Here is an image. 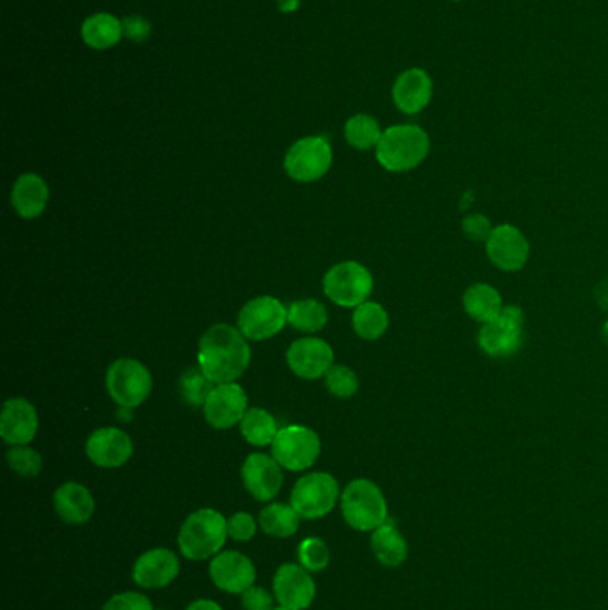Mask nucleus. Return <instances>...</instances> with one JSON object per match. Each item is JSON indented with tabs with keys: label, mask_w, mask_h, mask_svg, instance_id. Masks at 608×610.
Instances as JSON below:
<instances>
[{
	"label": "nucleus",
	"mask_w": 608,
	"mask_h": 610,
	"mask_svg": "<svg viewBox=\"0 0 608 610\" xmlns=\"http://www.w3.org/2000/svg\"><path fill=\"white\" fill-rule=\"evenodd\" d=\"M493 223L485 215L475 213V215H469L464 218L462 222V231L468 236L469 240L473 241H487V238L491 236L493 232Z\"/></svg>",
	"instance_id": "38"
},
{
	"label": "nucleus",
	"mask_w": 608,
	"mask_h": 610,
	"mask_svg": "<svg viewBox=\"0 0 608 610\" xmlns=\"http://www.w3.org/2000/svg\"><path fill=\"white\" fill-rule=\"evenodd\" d=\"M182 398L184 402H188L191 407L206 404L207 396L211 395L214 389V382L207 379L206 373L198 368H189L182 373L181 382H179Z\"/></svg>",
	"instance_id": "32"
},
{
	"label": "nucleus",
	"mask_w": 608,
	"mask_h": 610,
	"mask_svg": "<svg viewBox=\"0 0 608 610\" xmlns=\"http://www.w3.org/2000/svg\"><path fill=\"white\" fill-rule=\"evenodd\" d=\"M227 530H229V537H232L234 541L238 543H247L257 532V523H255L254 516L248 514V512H236L234 516L229 518L227 521Z\"/></svg>",
	"instance_id": "36"
},
{
	"label": "nucleus",
	"mask_w": 608,
	"mask_h": 610,
	"mask_svg": "<svg viewBox=\"0 0 608 610\" xmlns=\"http://www.w3.org/2000/svg\"><path fill=\"white\" fill-rule=\"evenodd\" d=\"M525 316L518 305H505L493 322L484 323L478 332V345L485 354L502 359L518 354L523 345Z\"/></svg>",
	"instance_id": "8"
},
{
	"label": "nucleus",
	"mask_w": 608,
	"mask_h": 610,
	"mask_svg": "<svg viewBox=\"0 0 608 610\" xmlns=\"http://www.w3.org/2000/svg\"><path fill=\"white\" fill-rule=\"evenodd\" d=\"M298 561L311 573H318L329 566L330 550L320 537H307L298 546Z\"/></svg>",
	"instance_id": "33"
},
{
	"label": "nucleus",
	"mask_w": 608,
	"mask_h": 610,
	"mask_svg": "<svg viewBox=\"0 0 608 610\" xmlns=\"http://www.w3.org/2000/svg\"><path fill=\"white\" fill-rule=\"evenodd\" d=\"M248 398L245 389L236 382L214 386L211 395L204 404L206 420L213 429H231L236 423H241L247 414Z\"/></svg>",
	"instance_id": "14"
},
{
	"label": "nucleus",
	"mask_w": 608,
	"mask_h": 610,
	"mask_svg": "<svg viewBox=\"0 0 608 610\" xmlns=\"http://www.w3.org/2000/svg\"><path fill=\"white\" fill-rule=\"evenodd\" d=\"M382 134L377 118L370 115L352 116L345 125L346 141L357 150L377 149Z\"/></svg>",
	"instance_id": "31"
},
{
	"label": "nucleus",
	"mask_w": 608,
	"mask_h": 610,
	"mask_svg": "<svg viewBox=\"0 0 608 610\" xmlns=\"http://www.w3.org/2000/svg\"><path fill=\"white\" fill-rule=\"evenodd\" d=\"M373 286L375 282L370 270L355 261H345L332 266L323 279L325 295L334 304L346 309H355L368 302Z\"/></svg>",
	"instance_id": "5"
},
{
	"label": "nucleus",
	"mask_w": 608,
	"mask_h": 610,
	"mask_svg": "<svg viewBox=\"0 0 608 610\" xmlns=\"http://www.w3.org/2000/svg\"><path fill=\"white\" fill-rule=\"evenodd\" d=\"M250 355L243 332L227 323H218L200 339L198 366L216 386L231 384L247 370Z\"/></svg>",
	"instance_id": "1"
},
{
	"label": "nucleus",
	"mask_w": 608,
	"mask_h": 610,
	"mask_svg": "<svg viewBox=\"0 0 608 610\" xmlns=\"http://www.w3.org/2000/svg\"><path fill=\"white\" fill-rule=\"evenodd\" d=\"M241 477L248 493L259 502H270L279 495L284 482L282 466L266 454L248 455L241 470Z\"/></svg>",
	"instance_id": "17"
},
{
	"label": "nucleus",
	"mask_w": 608,
	"mask_h": 610,
	"mask_svg": "<svg viewBox=\"0 0 608 610\" xmlns=\"http://www.w3.org/2000/svg\"><path fill=\"white\" fill-rule=\"evenodd\" d=\"M325 386L337 398H350L359 391V379L354 370L343 364H332L325 373Z\"/></svg>",
	"instance_id": "34"
},
{
	"label": "nucleus",
	"mask_w": 608,
	"mask_h": 610,
	"mask_svg": "<svg viewBox=\"0 0 608 610\" xmlns=\"http://www.w3.org/2000/svg\"><path fill=\"white\" fill-rule=\"evenodd\" d=\"M38 432V413L25 398H11L0 418V436L13 446L29 445Z\"/></svg>",
	"instance_id": "20"
},
{
	"label": "nucleus",
	"mask_w": 608,
	"mask_h": 610,
	"mask_svg": "<svg viewBox=\"0 0 608 610\" xmlns=\"http://www.w3.org/2000/svg\"><path fill=\"white\" fill-rule=\"evenodd\" d=\"M273 610H291V609H286V607H282V605H280V607H277V609H273Z\"/></svg>",
	"instance_id": "42"
},
{
	"label": "nucleus",
	"mask_w": 608,
	"mask_h": 610,
	"mask_svg": "<svg viewBox=\"0 0 608 610\" xmlns=\"http://www.w3.org/2000/svg\"><path fill=\"white\" fill-rule=\"evenodd\" d=\"M209 575L214 586L225 593L243 594L254 586L257 571L254 562L250 561L247 555L229 550L214 555L209 566Z\"/></svg>",
	"instance_id": "15"
},
{
	"label": "nucleus",
	"mask_w": 608,
	"mask_h": 610,
	"mask_svg": "<svg viewBox=\"0 0 608 610\" xmlns=\"http://www.w3.org/2000/svg\"><path fill=\"white\" fill-rule=\"evenodd\" d=\"M329 322L327 307L318 300L293 302L288 309V323L300 332H318Z\"/></svg>",
	"instance_id": "30"
},
{
	"label": "nucleus",
	"mask_w": 608,
	"mask_h": 610,
	"mask_svg": "<svg viewBox=\"0 0 608 610\" xmlns=\"http://www.w3.org/2000/svg\"><path fill=\"white\" fill-rule=\"evenodd\" d=\"M455 2H461V0H455Z\"/></svg>",
	"instance_id": "44"
},
{
	"label": "nucleus",
	"mask_w": 608,
	"mask_h": 610,
	"mask_svg": "<svg viewBox=\"0 0 608 610\" xmlns=\"http://www.w3.org/2000/svg\"><path fill=\"white\" fill-rule=\"evenodd\" d=\"M131 437L124 430L106 429L95 430L86 443V455L90 461L99 468H120L132 457Z\"/></svg>",
	"instance_id": "19"
},
{
	"label": "nucleus",
	"mask_w": 608,
	"mask_h": 610,
	"mask_svg": "<svg viewBox=\"0 0 608 610\" xmlns=\"http://www.w3.org/2000/svg\"><path fill=\"white\" fill-rule=\"evenodd\" d=\"M302 564H282L273 577V593L277 602L291 610H305L313 605L316 586Z\"/></svg>",
	"instance_id": "13"
},
{
	"label": "nucleus",
	"mask_w": 608,
	"mask_h": 610,
	"mask_svg": "<svg viewBox=\"0 0 608 610\" xmlns=\"http://www.w3.org/2000/svg\"><path fill=\"white\" fill-rule=\"evenodd\" d=\"M81 36H83L84 43L91 49H111L124 38V24L115 15L97 13L84 20Z\"/></svg>",
	"instance_id": "26"
},
{
	"label": "nucleus",
	"mask_w": 608,
	"mask_h": 610,
	"mask_svg": "<svg viewBox=\"0 0 608 610\" xmlns=\"http://www.w3.org/2000/svg\"><path fill=\"white\" fill-rule=\"evenodd\" d=\"M181 562L168 548H154L138 557L132 569V578L143 589H163L179 575Z\"/></svg>",
	"instance_id": "18"
},
{
	"label": "nucleus",
	"mask_w": 608,
	"mask_h": 610,
	"mask_svg": "<svg viewBox=\"0 0 608 610\" xmlns=\"http://www.w3.org/2000/svg\"><path fill=\"white\" fill-rule=\"evenodd\" d=\"M122 24H124V36L127 40L136 43L147 42L152 27L145 18L127 17L122 20Z\"/></svg>",
	"instance_id": "40"
},
{
	"label": "nucleus",
	"mask_w": 608,
	"mask_h": 610,
	"mask_svg": "<svg viewBox=\"0 0 608 610\" xmlns=\"http://www.w3.org/2000/svg\"><path fill=\"white\" fill-rule=\"evenodd\" d=\"M54 507L59 518L68 525H83L95 512V500L86 487L66 482L54 493Z\"/></svg>",
	"instance_id": "22"
},
{
	"label": "nucleus",
	"mask_w": 608,
	"mask_h": 610,
	"mask_svg": "<svg viewBox=\"0 0 608 610\" xmlns=\"http://www.w3.org/2000/svg\"><path fill=\"white\" fill-rule=\"evenodd\" d=\"M352 325L359 338L375 341L386 334L389 314L377 302H364L359 307H355Z\"/></svg>",
	"instance_id": "28"
},
{
	"label": "nucleus",
	"mask_w": 608,
	"mask_h": 610,
	"mask_svg": "<svg viewBox=\"0 0 608 610\" xmlns=\"http://www.w3.org/2000/svg\"><path fill=\"white\" fill-rule=\"evenodd\" d=\"M104 610H154L147 596L140 593H120L107 600Z\"/></svg>",
	"instance_id": "37"
},
{
	"label": "nucleus",
	"mask_w": 608,
	"mask_h": 610,
	"mask_svg": "<svg viewBox=\"0 0 608 610\" xmlns=\"http://www.w3.org/2000/svg\"><path fill=\"white\" fill-rule=\"evenodd\" d=\"M462 305L469 318H473L475 322L482 323V325L496 320L505 307L500 291L485 282H477V284L469 286L464 291Z\"/></svg>",
	"instance_id": "25"
},
{
	"label": "nucleus",
	"mask_w": 608,
	"mask_h": 610,
	"mask_svg": "<svg viewBox=\"0 0 608 610\" xmlns=\"http://www.w3.org/2000/svg\"><path fill=\"white\" fill-rule=\"evenodd\" d=\"M288 364L300 379H320L334 364V350L320 338L296 339L288 350Z\"/></svg>",
	"instance_id": "16"
},
{
	"label": "nucleus",
	"mask_w": 608,
	"mask_h": 610,
	"mask_svg": "<svg viewBox=\"0 0 608 610\" xmlns=\"http://www.w3.org/2000/svg\"><path fill=\"white\" fill-rule=\"evenodd\" d=\"M222 512L200 509L189 514L179 532V548L189 561H206L222 550L229 530Z\"/></svg>",
	"instance_id": "3"
},
{
	"label": "nucleus",
	"mask_w": 608,
	"mask_h": 610,
	"mask_svg": "<svg viewBox=\"0 0 608 610\" xmlns=\"http://www.w3.org/2000/svg\"><path fill=\"white\" fill-rule=\"evenodd\" d=\"M186 610H223L218 603L213 602V600H206V598H200V600H195V602H191L188 605V609Z\"/></svg>",
	"instance_id": "41"
},
{
	"label": "nucleus",
	"mask_w": 608,
	"mask_h": 610,
	"mask_svg": "<svg viewBox=\"0 0 608 610\" xmlns=\"http://www.w3.org/2000/svg\"><path fill=\"white\" fill-rule=\"evenodd\" d=\"M241 434L250 445L268 446L275 441L279 429H277V421L272 414L259 407H254V409H248L247 414L241 420Z\"/></svg>",
	"instance_id": "29"
},
{
	"label": "nucleus",
	"mask_w": 608,
	"mask_h": 610,
	"mask_svg": "<svg viewBox=\"0 0 608 610\" xmlns=\"http://www.w3.org/2000/svg\"><path fill=\"white\" fill-rule=\"evenodd\" d=\"M485 254L489 261L502 272H519L525 268L530 257V243L516 225H496L485 241Z\"/></svg>",
	"instance_id": "12"
},
{
	"label": "nucleus",
	"mask_w": 608,
	"mask_h": 610,
	"mask_svg": "<svg viewBox=\"0 0 608 610\" xmlns=\"http://www.w3.org/2000/svg\"><path fill=\"white\" fill-rule=\"evenodd\" d=\"M286 323L288 309L277 298H254L239 311L238 329L245 338L252 341H264L277 336Z\"/></svg>",
	"instance_id": "11"
},
{
	"label": "nucleus",
	"mask_w": 608,
	"mask_h": 610,
	"mask_svg": "<svg viewBox=\"0 0 608 610\" xmlns=\"http://www.w3.org/2000/svg\"><path fill=\"white\" fill-rule=\"evenodd\" d=\"M150 371L136 359H118L109 366L106 386L109 396L124 409H136L152 391Z\"/></svg>",
	"instance_id": "6"
},
{
	"label": "nucleus",
	"mask_w": 608,
	"mask_h": 610,
	"mask_svg": "<svg viewBox=\"0 0 608 610\" xmlns=\"http://www.w3.org/2000/svg\"><path fill=\"white\" fill-rule=\"evenodd\" d=\"M371 550L375 553L377 561L387 568H396L407 561L409 546L405 537L396 528V523L387 518L380 527L373 530L371 536Z\"/></svg>",
	"instance_id": "24"
},
{
	"label": "nucleus",
	"mask_w": 608,
	"mask_h": 610,
	"mask_svg": "<svg viewBox=\"0 0 608 610\" xmlns=\"http://www.w3.org/2000/svg\"><path fill=\"white\" fill-rule=\"evenodd\" d=\"M49 202V186L40 175L24 174L11 191V204L25 220L38 218Z\"/></svg>",
	"instance_id": "23"
},
{
	"label": "nucleus",
	"mask_w": 608,
	"mask_h": 610,
	"mask_svg": "<svg viewBox=\"0 0 608 610\" xmlns=\"http://www.w3.org/2000/svg\"><path fill=\"white\" fill-rule=\"evenodd\" d=\"M430 138L420 125L402 124L389 127L377 145V161L393 174L411 172L427 159Z\"/></svg>",
	"instance_id": "2"
},
{
	"label": "nucleus",
	"mask_w": 608,
	"mask_h": 610,
	"mask_svg": "<svg viewBox=\"0 0 608 610\" xmlns=\"http://www.w3.org/2000/svg\"><path fill=\"white\" fill-rule=\"evenodd\" d=\"M339 484L329 473H309L296 482L291 505L302 520H318L336 507Z\"/></svg>",
	"instance_id": "7"
},
{
	"label": "nucleus",
	"mask_w": 608,
	"mask_h": 610,
	"mask_svg": "<svg viewBox=\"0 0 608 610\" xmlns=\"http://www.w3.org/2000/svg\"><path fill=\"white\" fill-rule=\"evenodd\" d=\"M434 95L432 77L421 68H409L396 79L393 100L405 115H418L427 108Z\"/></svg>",
	"instance_id": "21"
},
{
	"label": "nucleus",
	"mask_w": 608,
	"mask_h": 610,
	"mask_svg": "<svg viewBox=\"0 0 608 610\" xmlns=\"http://www.w3.org/2000/svg\"><path fill=\"white\" fill-rule=\"evenodd\" d=\"M9 468L20 477H36L43 468L42 455L29 446H13L6 454Z\"/></svg>",
	"instance_id": "35"
},
{
	"label": "nucleus",
	"mask_w": 608,
	"mask_h": 610,
	"mask_svg": "<svg viewBox=\"0 0 608 610\" xmlns=\"http://www.w3.org/2000/svg\"><path fill=\"white\" fill-rule=\"evenodd\" d=\"M332 166V149L323 136H309L296 141L284 159V168L291 179L314 182L327 174Z\"/></svg>",
	"instance_id": "10"
},
{
	"label": "nucleus",
	"mask_w": 608,
	"mask_h": 610,
	"mask_svg": "<svg viewBox=\"0 0 608 610\" xmlns=\"http://www.w3.org/2000/svg\"><path fill=\"white\" fill-rule=\"evenodd\" d=\"M341 512L346 523L359 532H373L387 516L386 496L368 479L352 480L341 495Z\"/></svg>",
	"instance_id": "4"
},
{
	"label": "nucleus",
	"mask_w": 608,
	"mask_h": 610,
	"mask_svg": "<svg viewBox=\"0 0 608 610\" xmlns=\"http://www.w3.org/2000/svg\"><path fill=\"white\" fill-rule=\"evenodd\" d=\"M320 452V437L304 425H289L280 429L272 443L273 459L289 471L311 468L320 457Z\"/></svg>",
	"instance_id": "9"
},
{
	"label": "nucleus",
	"mask_w": 608,
	"mask_h": 610,
	"mask_svg": "<svg viewBox=\"0 0 608 610\" xmlns=\"http://www.w3.org/2000/svg\"><path fill=\"white\" fill-rule=\"evenodd\" d=\"M241 603L245 610H273L272 594L263 587L252 586L241 594Z\"/></svg>",
	"instance_id": "39"
},
{
	"label": "nucleus",
	"mask_w": 608,
	"mask_h": 610,
	"mask_svg": "<svg viewBox=\"0 0 608 610\" xmlns=\"http://www.w3.org/2000/svg\"><path fill=\"white\" fill-rule=\"evenodd\" d=\"M300 520L302 518L293 509V505L272 503V505L264 507L259 514V527L263 528L264 534H268V536L284 539V537L295 536Z\"/></svg>",
	"instance_id": "27"
},
{
	"label": "nucleus",
	"mask_w": 608,
	"mask_h": 610,
	"mask_svg": "<svg viewBox=\"0 0 608 610\" xmlns=\"http://www.w3.org/2000/svg\"><path fill=\"white\" fill-rule=\"evenodd\" d=\"M605 332H607V334H608V323H607V327H605ZM607 338H608V336H607Z\"/></svg>",
	"instance_id": "43"
}]
</instances>
